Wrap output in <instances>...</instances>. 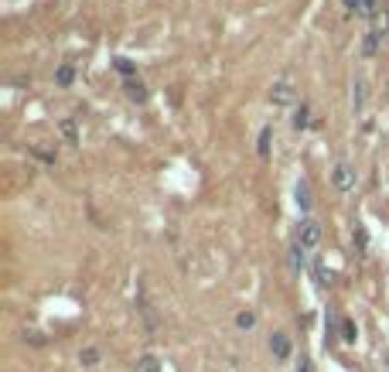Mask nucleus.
Here are the masks:
<instances>
[{"instance_id": "nucleus-19", "label": "nucleus", "mask_w": 389, "mask_h": 372, "mask_svg": "<svg viewBox=\"0 0 389 372\" xmlns=\"http://www.w3.org/2000/svg\"><path fill=\"white\" fill-rule=\"evenodd\" d=\"M362 18H376V0H365V7H362Z\"/></svg>"}, {"instance_id": "nucleus-18", "label": "nucleus", "mask_w": 389, "mask_h": 372, "mask_svg": "<svg viewBox=\"0 0 389 372\" xmlns=\"http://www.w3.org/2000/svg\"><path fill=\"white\" fill-rule=\"evenodd\" d=\"M116 69H120V72H123V76H133V62H130V58H116Z\"/></svg>"}, {"instance_id": "nucleus-6", "label": "nucleus", "mask_w": 389, "mask_h": 372, "mask_svg": "<svg viewBox=\"0 0 389 372\" xmlns=\"http://www.w3.org/2000/svg\"><path fill=\"white\" fill-rule=\"evenodd\" d=\"M127 96L133 99V103H147V85H144V82L127 79Z\"/></svg>"}, {"instance_id": "nucleus-20", "label": "nucleus", "mask_w": 389, "mask_h": 372, "mask_svg": "<svg viewBox=\"0 0 389 372\" xmlns=\"http://www.w3.org/2000/svg\"><path fill=\"white\" fill-rule=\"evenodd\" d=\"M345 7H348V11H359V14H362L365 0H345Z\"/></svg>"}, {"instance_id": "nucleus-5", "label": "nucleus", "mask_w": 389, "mask_h": 372, "mask_svg": "<svg viewBox=\"0 0 389 372\" xmlns=\"http://www.w3.org/2000/svg\"><path fill=\"white\" fill-rule=\"evenodd\" d=\"M270 352H273L277 359H287V355H290V342H287L284 331H273V335H270Z\"/></svg>"}, {"instance_id": "nucleus-16", "label": "nucleus", "mask_w": 389, "mask_h": 372, "mask_svg": "<svg viewBox=\"0 0 389 372\" xmlns=\"http://www.w3.org/2000/svg\"><path fill=\"white\" fill-rule=\"evenodd\" d=\"M314 277H318V287L328 284V273H325V263H321V260H314Z\"/></svg>"}, {"instance_id": "nucleus-7", "label": "nucleus", "mask_w": 389, "mask_h": 372, "mask_svg": "<svg viewBox=\"0 0 389 372\" xmlns=\"http://www.w3.org/2000/svg\"><path fill=\"white\" fill-rule=\"evenodd\" d=\"M133 372H161V359H157V355H140Z\"/></svg>"}, {"instance_id": "nucleus-2", "label": "nucleus", "mask_w": 389, "mask_h": 372, "mask_svg": "<svg viewBox=\"0 0 389 372\" xmlns=\"http://www.w3.org/2000/svg\"><path fill=\"white\" fill-rule=\"evenodd\" d=\"M321 242V222H314V219H304L301 226H297V246H304V249H314Z\"/></svg>"}, {"instance_id": "nucleus-1", "label": "nucleus", "mask_w": 389, "mask_h": 372, "mask_svg": "<svg viewBox=\"0 0 389 372\" xmlns=\"http://www.w3.org/2000/svg\"><path fill=\"white\" fill-rule=\"evenodd\" d=\"M332 185H335V191H341V195L355 191V185H359V174H355V167H352L348 160H338L335 167H332Z\"/></svg>"}, {"instance_id": "nucleus-21", "label": "nucleus", "mask_w": 389, "mask_h": 372, "mask_svg": "<svg viewBox=\"0 0 389 372\" xmlns=\"http://www.w3.org/2000/svg\"><path fill=\"white\" fill-rule=\"evenodd\" d=\"M297 372H314V366L308 362V359H301V362H297Z\"/></svg>"}, {"instance_id": "nucleus-15", "label": "nucleus", "mask_w": 389, "mask_h": 372, "mask_svg": "<svg viewBox=\"0 0 389 372\" xmlns=\"http://www.w3.org/2000/svg\"><path fill=\"white\" fill-rule=\"evenodd\" d=\"M62 133H65V140H69V144H76V140H79L76 120H62Z\"/></svg>"}, {"instance_id": "nucleus-13", "label": "nucleus", "mask_w": 389, "mask_h": 372, "mask_svg": "<svg viewBox=\"0 0 389 372\" xmlns=\"http://www.w3.org/2000/svg\"><path fill=\"white\" fill-rule=\"evenodd\" d=\"M352 103H355V109L365 106V82L355 79V92H352Z\"/></svg>"}, {"instance_id": "nucleus-9", "label": "nucleus", "mask_w": 389, "mask_h": 372, "mask_svg": "<svg viewBox=\"0 0 389 372\" xmlns=\"http://www.w3.org/2000/svg\"><path fill=\"white\" fill-rule=\"evenodd\" d=\"M79 362H82V366H86V369H93V366H100V348H82V352H79Z\"/></svg>"}, {"instance_id": "nucleus-11", "label": "nucleus", "mask_w": 389, "mask_h": 372, "mask_svg": "<svg viewBox=\"0 0 389 372\" xmlns=\"http://www.w3.org/2000/svg\"><path fill=\"white\" fill-rule=\"evenodd\" d=\"M253 324H257V315H253V311H239V315H236V328L246 331V328H253Z\"/></svg>"}, {"instance_id": "nucleus-12", "label": "nucleus", "mask_w": 389, "mask_h": 372, "mask_svg": "<svg viewBox=\"0 0 389 372\" xmlns=\"http://www.w3.org/2000/svg\"><path fill=\"white\" fill-rule=\"evenodd\" d=\"M308 123H311V113H308V106H301L294 113V130H304Z\"/></svg>"}, {"instance_id": "nucleus-8", "label": "nucleus", "mask_w": 389, "mask_h": 372, "mask_svg": "<svg viewBox=\"0 0 389 372\" xmlns=\"http://www.w3.org/2000/svg\"><path fill=\"white\" fill-rule=\"evenodd\" d=\"M379 41H383V31H379V27H372V31L365 34L362 52H365V55H376V52H379Z\"/></svg>"}, {"instance_id": "nucleus-4", "label": "nucleus", "mask_w": 389, "mask_h": 372, "mask_svg": "<svg viewBox=\"0 0 389 372\" xmlns=\"http://www.w3.org/2000/svg\"><path fill=\"white\" fill-rule=\"evenodd\" d=\"M294 195H297V209H301V212H308V209H311V181H308V178H301L297 188H294Z\"/></svg>"}, {"instance_id": "nucleus-10", "label": "nucleus", "mask_w": 389, "mask_h": 372, "mask_svg": "<svg viewBox=\"0 0 389 372\" xmlns=\"http://www.w3.org/2000/svg\"><path fill=\"white\" fill-rule=\"evenodd\" d=\"M270 137H273V130H270V127H263V130H259V144H257L259 158H270Z\"/></svg>"}, {"instance_id": "nucleus-3", "label": "nucleus", "mask_w": 389, "mask_h": 372, "mask_svg": "<svg viewBox=\"0 0 389 372\" xmlns=\"http://www.w3.org/2000/svg\"><path fill=\"white\" fill-rule=\"evenodd\" d=\"M294 99H297V89L290 82H273V89H270V103L273 106H290Z\"/></svg>"}, {"instance_id": "nucleus-17", "label": "nucleus", "mask_w": 389, "mask_h": 372, "mask_svg": "<svg viewBox=\"0 0 389 372\" xmlns=\"http://www.w3.org/2000/svg\"><path fill=\"white\" fill-rule=\"evenodd\" d=\"M55 79L62 82V85H69V82H72V65H62V69H58V76H55Z\"/></svg>"}, {"instance_id": "nucleus-14", "label": "nucleus", "mask_w": 389, "mask_h": 372, "mask_svg": "<svg viewBox=\"0 0 389 372\" xmlns=\"http://www.w3.org/2000/svg\"><path fill=\"white\" fill-rule=\"evenodd\" d=\"M341 338H345V342H355V338H359V331H355V324H352V321H348V318L341 321Z\"/></svg>"}]
</instances>
